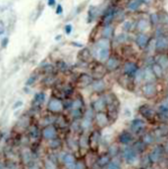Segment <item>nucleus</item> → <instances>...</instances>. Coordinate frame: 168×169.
Wrapping results in <instances>:
<instances>
[{"instance_id": "f704fd0d", "label": "nucleus", "mask_w": 168, "mask_h": 169, "mask_svg": "<svg viewBox=\"0 0 168 169\" xmlns=\"http://www.w3.org/2000/svg\"><path fill=\"white\" fill-rule=\"evenodd\" d=\"M113 18H114V11L110 9L109 11L105 14L104 18H103V25H104V26H108V25L112 22Z\"/></svg>"}, {"instance_id": "4d7b16f0", "label": "nucleus", "mask_w": 168, "mask_h": 169, "mask_svg": "<svg viewBox=\"0 0 168 169\" xmlns=\"http://www.w3.org/2000/svg\"><path fill=\"white\" fill-rule=\"evenodd\" d=\"M55 4H56V0H47L48 6L52 7V6H55Z\"/></svg>"}, {"instance_id": "603ef678", "label": "nucleus", "mask_w": 168, "mask_h": 169, "mask_svg": "<svg viewBox=\"0 0 168 169\" xmlns=\"http://www.w3.org/2000/svg\"><path fill=\"white\" fill-rule=\"evenodd\" d=\"M72 30H73V27L71 24H68L65 26V33L67 34H70L71 33H72Z\"/></svg>"}, {"instance_id": "49530a36", "label": "nucleus", "mask_w": 168, "mask_h": 169, "mask_svg": "<svg viewBox=\"0 0 168 169\" xmlns=\"http://www.w3.org/2000/svg\"><path fill=\"white\" fill-rule=\"evenodd\" d=\"M107 169H121V164L117 159L110 160V162L108 163Z\"/></svg>"}, {"instance_id": "f03ea898", "label": "nucleus", "mask_w": 168, "mask_h": 169, "mask_svg": "<svg viewBox=\"0 0 168 169\" xmlns=\"http://www.w3.org/2000/svg\"><path fill=\"white\" fill-rule=\"evenodd\" d=\"M93 82V78L91 75L88 73H81L76 79V87L79 89H85L86 87L91 86Z\"/></svg>"}, {"instance_id": "4c0bfd02", "label": "nucleus", "mask_w": 168, "mask_h": 169, "mask_svg": "<svg viewBox=\"0 0 168 169\" xmlns=\"http://www.w3.org/2000/svg\"><path fill=\"white\" fill-rule=\"evenodd\" d=\"M143 143L145 144V146L147 145H150L154 142V136L152 135V133H147L143 136Z\"/></svg>"}, {"instance_id": "1a4fd4ad", "label": "nucleus", "mask_w": 168, "mask_h": 169, "mask_svg": "<svg viewBox=\"0 0 168 169\" xmlns=\"http://www.w3.org/2000/svg\"><path fill=\"white\" fill-rule=\"evenodd\" d=\"M45 96L46 94L44 91H39V93H36L34 96V99L32 101V107L34 109H39L41 107V105L45 101Z\"/></svg>"}, {"instance_id": "e2e57ef3", "label": "nucleus", "mask_w": 168, "mask_h": 169, "mask_svg": "<svg viewBox=\"0 0 168 169\" xmlns=\"http://www.w3.org/2000/svg\"><path fill=\"white\" fill-rule=\"evenodd\" d=\"M164 150H165V151H167V153H168V143L166 144V146H165Z\"/></svg>"}, {"instance_id": "e433bc0d", "label": "nucleus", "mask_w": 168, "mask_h": 169, "mask_svg": "<svg viewBox=\"0 0 168 169\" xmlns=\"http://www.w3.org/2000/svg\"><path fill=\"white\" fill-rule=\"evenodd\" d=\"M152 73H154V75L155 77H157V78H161L162 77V68L159 64H157V63L154 64L152 67Z\"/></svg>"}, {"instance_id": "5701e85b", "label": "nucleus", "mask_w": 168, "mask_h": 169, "mask_svg": "<svg viewBox=\"0 0 168 169\" xmlns=\"http://www.w3.org/2000/svg\"><path fill=\"white\" fill-rule=\"evenodd\" d=\"M137 71H138V67H137V65H136V63H134V62L128 61V62H126L125 63V65H124L125 75L134 76Z\"/></svg>"}, {"instance_id": "680f3d73", "label": "nucleus", "mask_w": 168, "mask_h": 169, "mask_svg": "<svg viewBox=\"0 0 168 169\" xmlns=\"http://www.w3.org/2000/svg\"><path fill=\"white\" fill-rule=\"evenodd\" d=\"M0 169H5V165L2 162H0Z\"/></svg>"}, {"instance_id": "72a5a7b5", "label": "nucleus", "mask_w": 168, "mask_h": 169, "mask_svg": "<svg viewBox=\"0 0 168 169\" xmlns=\"http://www.w3.org/2000/svg\"><path fill=\"white\" fill-rule=\"evenodd\" d=\"M95 48H110V43L108 38H101L95 43Z\"/></svg>"}, {"instance_id": "3c124183", "label": "nucleus", "mask_w": 168, "mask_h": 169, "mask_svg": "<svg viewBox=\"0 0 168 169\" xmlns=\"http://www.w3.org/2000/svg\"><path fill=\"white\" fill-rule=\"evenodd\" d=\"M135 76H136V79H137V81L138 82H141V80H142V79L144 78V73H143V71L138 70L137 72H136Z\"/></svg>"}, {"instance_id": "7c9ffc66", "label": "nucleus", "mask_w": 168, "mask_h": 169, "mask_svg": "<svg viewBox=\"0 0 168 169\" xmlns=\"http://www.w3.org/2000/svg\"><path fill=\"white\" fill-rule=\"evenodd\" d=\"M83 108H84V100L79 95L76 98L72 99V105H71V108L69 110H71V109H83Z\"/></svg>"}, {"instance_id": "7ed1b4c3", "label": "nucleus", "mask_w": 168, "mask_h": 169, "mask_svg": "<svg viewBox=\"0 0 168 169\" xmlns=\"http://www.w3.org/2000/svg\"><path fill=\"white\" fill-rule=\"evenodd\" d=\"M138 155L139 153L132 148H126L123 150V158L128 164H134L138 160Z\"/></svg>"}, {"instance_id": "c03bdc74", "label": "nucleus", "mask_w": 168, "mask_h": 169, "mask_svg": "<svg viewBox=\"0 0 168 169\" xmlns=\"http://www.w3.org/2000/svg\"><path fill=\"white\" fill-rule=\"evenodd\" d=\"M133 148L137 151L138 153H143V151L145 150V145L144 143H143V141L142 142H137V143L135 144L134 146H133Z\"/></svg>"}, {"instance_id": "a19ab883", "label": "nucleus", "mask_w": 168, "mask_h": 169, "mask_svg": "<svg viewBox=\"0 0 168 169\" xmlns=\"http://www.w3.org/2000/svg\"><path fill=\"white\" fill-rule=\"evenodd\" d=\"M142 3H143L142 0H133V1H131L129 5H128V8L130 10H132V11H135V10H137L138 8H140Z\"/></svg>"}, {"instance_id": "f8f14e48", "label": "nucleus", "mask_w": 168, "mask_h": 169, "mask_svg": "<svg viewBox=\"0 0 168 169\" xmlns=\"http://www.w3.org/2000/svg\"><path fill=\"white\" fill-rule=\"evenodd\" d=\"M91 58H93V52L86 47H84L78 52V59L83 63H88L91 61Z\"/></svg>"}, {"instance_id": "c85d7f7f", "label": "nucleus", "mask_w": 168, "mask_h": 169, "mask_svg": "<svg viewBox=\"0 0 168 169\" xmlns=\"http://www.w3.org/2000/svg\"><path fill=\"white\" fill-rule=\"evenodd\" d=\"M54 66H55L56 71L60 72V73H66V72L69 70V66L67 65V63L64 60H62V59L56 61Z\"/></svg>"}, {"instance_id": "79ce46f5", "label": "nucleus", "mask_w": 168, "mask_h": 169, "mask_svg": "<svg viewBox=\"0 0 168 169\" xmlns=\"http://www.w3.org/2000/svg\"><path fill=\"white\" fill-rule=\"evenodd\" d=\"M157 64H159L162 69L168 68V57L165 55L160 56L158 58V60H157Z\"/></svg>"}, {"instance_id": "f257e3e1", "label": "nucleus", "mask_w": 168, "mask_h": 169, "mask_svg": "<svg viewBox=\"0 0 168 169\" xmlns=\"http://www.w3.org/2000/svg\"><path fill=\"white\" fill-rule=\"evenodd\" d=\"M46 109L49 113L51 114H59L64 110L63 108V101L62 99L51 96L49 98L47 104H46Z\"/></svg>"}, {"instance_id": "bf43d9fd", "label": "nucleus", "mask_w": 168, "mask_h": 169, "mask_svg": "<svg viewBox=\"0 0 168 169\" xmlns=\"http://www.w3.org/2000/svg\"><path fill=\"white\" fill-rule=\"evenodd\" d=\"M28 169H40V168H39L38 165L32 164V165H29V168H28Z\"/></svg>"}, {"instance_id": "dca6fc26", "label": "nucleus", "mask_w": 168, "mask_h": 169, "mask_svg": "<svg viewBox=\"0 0 168 169\" xmlns=\"http://www.w3.org/2000/svg\"><path fill=\"white\" fill-rule=\"evenodd\" d=\"M156 93H157L156 87L152 83H147L143 87V93L147 98H154L155 94H156Z\"/></svg>"}, {"instance_id": "6e6d98bb", "label": "nucleus", "mask_w": 168, "mask_h": 169, "mask_svg": "<svg viewBox=\"0 0 168 169\" xmlns=\"http://www.w3.org/2000/svg\"><path fill=\"white\" fill-rule=\"evenodd\" d=\"M22 105H23V101H21V100L16 101V102L14 103V105H13V109H16V108H18V107H21Z\"/></svg>"}, {"instance_id": "8fccbe9b", "label": "nucleus", "mask_w": 168, "mask_h": 169, "mask_svg": "<svg viewBox=\"0 0 168 169\" xmlns=\"http://www.w3.org/2000/svg\"><path fill=\"white\" fill-rule=\"evenodd\" d=\"M137 27H138V29H139L140 31H145V30L147 28V21H145V20H140V21L138 22Z\"/></svg>"}, {"instance_id": "aec40b11", "label": "nucleus", "mask_w": 168, "mask_h": 169, "mask_svg": "<svg viewBox=\"0 0 168 169\" xmlns=\"http://www.w3.org/2000/svg\"><path fill=\"white\" fill-rule=\"evenodd\" d=\"M105 108H106V103H105V100L103 96H100V98H98L96 100H95L93 102V110L95 111V112L104 111Z\"/></svg>"}, {"instance_id": "4468645a", "label": "nucleus", "mask_w": 168, "mask_h": 169, "mask_svg": "<svg viewBox=\"0 0 168 169\" xmlns=\"http://www.w3.org/2000/svg\"><path fill=\"white\" fill-rule=\"evenodd\" d=\"M145 122L144 120H142V119H134L131 122L130 129L133 133L140 134L145 129Z\"/></svg>"}, {"instance_id": "9b49d317", "label": "nucleus", "mask_w": 168, "mask_h": 169, "mask_svg": "<svg viewBox=\"0 0 168 169\" xmlns=\"http://www.w3.org/2000/svg\"><path fill=\"white\" fill-rule=\"evenodd\" d=\"M31 117L29 115H23L21 118L18 120L16 126H15V129L17 130H20L21 132H23L27 129H29V127L31 126Z\"/></svg>"}, {"instance_id": "473e14b6", "label": "nucleus", "mask_w": 168, "mask_h": 169, "mask_svg": "<svg viewBox=\"0 0 168 169\" xmlns=\"http://www.w3.org/2000/svg\"><path fill=\"white\" fill-rule=\"evenodd\" d=\"M44 168L45 169H58L57 162L52 160L51 158L47 157L44 160Z\"/></svg>"}, {"instance_id": "b1692460", "label": "nucleus", "mask_w": 168, "mask_h": 169, "mask_svg": "<svg viewBox=\"0 0 168 169\" xmlns=\"http://www.w3.org/2000/svg\"><path fill=\"white\" fill-rule=\"evenodd\" d=\"M95 54H96V56H97V58L99 59V61L104 62L107 60L110 56L109 48H96Z\"/></svg>"}, {"instance_id": "ea45409f", "label": "nucleus", "mask_w": 168, "mask_h": 169, "mask_svg": "<svg viewBox=\"0 0 168 169\" xmlns=\"http://www.w3.org/2000/svg\"><path fill=\"white\" fill-rule=\"evenodd\" d=\"M67 144H68L69 148H70L72 150H78L79 148H79L78 141L74 140L73 138H69L68 140H67Z\"/></svg>"}, {"instance_id": "58836bf2", "label": "nucleus", "mask_w": 168, "mask_h": 169, "mask_svg": "<svg viewBox=\"0 0 168 169\" xmlns=\"http://www.w3.org/2000/svg\"><path fill=\"white\" fill-rule=\"evenodd\" d=\"M113 34V28L108 25V26H104V28L102 30V36L103 38H109Z\"/></svg>"}, {"instance_id": "69168bd1", "label": "nucleus", "mask_w": 168, "mask_h": 169, "mask_svg": "<svg viewBox=\"0 0 168 169\" xmlns=\"http://www.w3.org/2000/svg\"><path fill=\"white\" fill-rule=\"evenodd\" d=\"M1 139H2V133H0V141H1Z\"/></svg>"}, {"instance_id": "39448f33", "label": "nucleus", "mask_w": 168, "mask_h": 169, "mask_svg": "<svg viewBox=\"0 0 168 169\" xmlns=\"http://www.w3.org/2000/svg\"><path fill=\"white\" fill-rule=\"evenodd\" d=\"M41 136L43 137V139L47 141L53 140V139L57 138V129L55 128L54 125L44 126V128L41 131Z\"/></svg>"}, {"instance_id": "de8ad7c7", "label": "nucleus", "mask_w": 168, "mask_h": 169, "mask_svg": "<svg viewBox=\"0 0 168 169\" xmlns=\"http://www.w3.org/2000/svg\"><path fill=\"white\" fill-rule=\"evenodd\" d=\"M159 114L164 118H168V105L167 104H162L159 107Z\"/></svg>"}, {"instance_id": "052dcab7", "label": "nucleus", "mask_w": 168, "mask_h": 169, "mask_svg": "<svg viewBox=\"0 0 168 169\" xmlns=\"http://www.w3.org/2000/svg\"><path fill=\"white\" fill-rule=\"evenodd\" d=\"M72 44H73L74 46H77V47H83V44L77 43V42H72Z\"/></svg>"}, {"instance_id": "6e6552de", "label": "nucleus", "mask_w": 168, "mask_h": 169, "mask_svg": "<svg viewBox=\"0 0 168 169\" xmlns=\"http://www.w3.org/2000/svg\"><path fill=\"white\" fill-rule=\"evenodd\" d=\"M91 73H93V78L102 79V77L106 73L105 65H102L101 63H95L91 68Z\"/></svg>"}, {"instance_id": "5fc2aeb1", "label": "nucleus", "mask_w": 168, "mask_h": 169, "mask_svg": "<svg viewBox=\"0 0 168 169\" xmlns=\"http://www.w3.org/2000/svg\"><path fill=\"white\" fill-rule=\"evenodd\" d=\"M8 42H9L8 38H3V39H2V41H1V47H3V48H5V47L8 45Z\"/></svg>"}, {"instance_id": "f3484780", "label": "nucleus", "mask_w": 168, "mask_h": 169, "mask_svg": "<svg viewBox=\"0 0 168 169\" xmlns=\"http://www.w3.org/2000/svg\"><path fill=\"white\" fill-rule=\"evenodd\" d=\"M118 141L122 145H130L134 141V137H133L132 133H130L129 131H123L118 136Z\"/></svg>"}, {"instance_id": "bb28decb", "label": "nucleus", "mask_w": 168, "mask_h": 169, "mask_svg": "<svg viewBox=\"0 0 168 169\" xmlns=\"http://www.w3.org/2000/svg\"><path fill=\"white\" fill-rule=\"evenodd\" d=\"M155 48L157 50H165L168 48V38L165 36H160L157 38L156 44H155Z\"/></svg>"}, {"instance_id": "9d476101", "label": "nucleus", "mask_w": 168, "mask_h": 169, "mask_svg": "<svg viewBox=\"0 0 168 169\" xmlns=\"http://www.w3.org/2000/svg\"><path fill=\"white\" fill-rule=\"evenodd\" d=\"M59 82L57 76L54 74H48V75H45V77L41 81V84H43V87L45 88H50L52 89L53 87H55V84Z\"/></svg>"}, {"instance_id": "423d86ee", "label": "nucleus", "mask_w": 168, "mask_h": 169, "mask_svg": "<svg viewBox=\"0 0 168 169\" xmlns=\"http://www.w3.org/2000/svg\"><path fill=\"white\" fill-rule=\"evenodd\" d=\"M95 123L99 128H104L109 124V117L104 111L101 112H95Z\"/></svg>"}, {"instance_id": "a878e982", "label": "nucleus", "mask_w": 168, "mask_h": 169, "mask_svg": "<svg viewBox=\"0 0 168 169\" xmlns=\"http://www.w3.org/2000/svg\"><path fill=\"white\" fill-rule=\"evenodd\" d=\"M56 71L55 66L52 65V64H43L40 67H39V74H45V75H48V74H54Z\"/></svg>"}, {"instance_id": "37998d69", "label": "nucleus", "mask_w": 168, "mask_h": 169, "mask_svg": "<svg viewBox=\"0 0 168 169\" xmlns=\"http://www.w3.org/2000/svg\"><path fill=\"white\" fill-rule=\"evenodd\" d=\"M118 153H119V148L116 145H111L109 148H108V155L112 156V157H115L118 155Z\"/></svg>"}, {"instance_id": "a211bd4d", "label": "nucleus", "mask_w": 168, "mask_h": 169, "mask_svg": "<svg viewBox=\"0 0 168 169\" xmlns=\"http://www.w3.org/2000/svg\"><path fill=\"white\" fill-rule=\"evenodd\" d=\"M162 153H163V148L160 146H156L149 155L150 161L152 162H157V161H159L160 158L162 157Z\"/></svg>"}, {"instance_id": "20e7f679", "label": "nucleus", "mask_w": 168, "mask_h": 169, "mask_svg": "<svg viewBox=\"0 0 168 169\" xmlns=\"http://www.w3.org/2000/svg\"><path fill=\"white\" fill-rule=\"evenodd\" d=\"M100 133L97 130L93 131V133L88 136V148L93 150H96L100 145Z\"/></svg>"}, {"instance_id": "412c9836", "label": "nucleus", "mask_w": 168, "mask_h": 169, "mask_svg": "<svg viewBox=\"0 0 168 169\" xmlns=\"http://www.w3.org/2000/svg\"><path fill=\"white\" fill-rule=\"evenodd\" d=\"M21 156H22V160H23L24 164L25 165H32V162H33V153L29 148H24L22 150V153H21Z\"/></svg>"}, {"instance_id": "2eb2a0df", "label": "nucleus", "mask_w": 168, "mask_h": 169, "mask_svg": "<svg viewBox=\"0 0 168 169\" xmlns=\"http://www.w3.org/2000/svg\"><path fill=\"white\" fill-rule=\"evenodd\" d=\"M105 62V68L107 71H115L120 66V61L116 56H109Z\"/></svg>"}, {"instance_id": "6ab92c4d", "label": "nucleus", "mask_w": 168, "mask_h": 169, "mask_svg": "<svg viewBox=\"0 0 168 169\" xmlns=\"http://www.w3.org/2000/svg\"><path fill=\"white\" fill-rule=\"evenodd\" d=\"M91 86L93 91H95V93H102V91H104L106 89L105 82L103 81L102 79H95Z\"/></svg>"}, {"instance_id": "a18cd8bd", "label": "nucleus", "mask_w": 168, "mask_h": 169, "mask_svg": "<svg viewBox=\"0 0 168 169\" xmlns=\"http://www.w3.org/2000/svg\"><path fill=\"white\" fill-rule=\"evenodd\" d=\"M38 77H39V73H34L33 75L28 79V81L26 82V84L27 86H32V84H34L36 81H38Z\"/></svg>"}, {"instance_id": "0e129e2a", "label": "nucleus", "mask_w": 168, "mask_h": 169, "mask_svg": "<svg viewBox=\"0 0 168 169\" xmlns=\"http://www.w3.org/2000/svg\"><path fill=\"white\" fill-rule=\"evenodd\" d=\"M4 33V30H1V31H0V34H2Z\"/></svg>"}, {"instance_id": "13d9d810", "label": "nucleus", "mask_w": 168, "mask_h": 169, "mask_svg": "<svg viewBox=\"0 0 168 169\" xmlns=\"http://www.w3.org/2000/svg\"><path fill=\"white\" fill-rule=\"evenodd\" d=\"M124 29L125 30H130L131 29V23L130 22H127V23L124 24Z\"/></svg>"}, {"instance_id": "c756f323", "label": "nucleus", "mask_w": 168, "mask_h": 169, "mask_svg": "<svg viewBox=\"0 0 168 169\" xmlns=\"http://www.w3.org/2000/svg\"><path fill=\"white\" fill-rule=\"evenodd\" d=\"M136 42H137L138 45L143 48V47L147 46V42H149V38H147V34H138L137 38H136Z\"/></svg>"}, {"instance_id": "cd10ccee", "label": "nucleus", "mask_w": 168, "mask_h": 169, "mask_svg": "<svg viewBox=\"0 0 168 169\" xmlns=\"http://www.w3.org/2000/svg\"><path fill=\"white\" fill-rule=\"evenodd\" d=\"M111 160V156L108 155H103L99 156V157L96 159V164H97V166H99V167H105V166L108 165V163L110 162Z\"/></svg>"}, {"instance_id": "ddd939ff", "label": "nucleus", "mask_w": 168, "mask_h": 169, "mask_svg": "<svg viewBox=\"0 0 168 169\" xmlns=\"http://www.w3.org/2000/svg\"><path fill=\"white\" fill-rule=\"evenodd\" d=\"M53 125L55 126L56 129H61V130H64V129L68 128L69 122H68L67 118H66L65 116L62 115L61 113H59V114H56L55 121H54Z\"/></svg>"}, {"instance_id": "4be33fe9", "label": "nucleus", "mask_w": 168, "mask_h": 169, "mask_svg": "<svg viewBox=\"0 0 168 169\" xmlns=\"http://www.w3.org/2000/svg\"><path fill=\"white\" fill-rule=\"evenodd\" d=\"M139 111H140V113L147 119H152L154 117V114H155L154 110L150 107V106L147 105V104H144V105L141 106L139 108Z\"/></svg>"}, {"instance_id": "393cba45", "label": "nucleus", "mask_w": 168, "mask_h": 169, "mask_svg": "<svg viewBox=\"0 0 168 169\" xmlns=\"http://www.w3.org/2000/svg\"><path fill=\"white\" fill-rule=\"evenodd\" d=\"M40 135H41V132L39 131L38 127L36 125L31 124V126L29 127V138L31 140H38Z\"/></svg>"}, {"instance_id": "09e8293b", "label": "nucleus", "mask_w": 168, "mask_h": 169, "mask_svg": "<svg viewBox=\"0 0 168 169\" xmlns=\"http://www.w3.org/2000/svg\"><path fill=\"white\" fill-rule=\"evenodd\" d=\"M74 169H86V163L85 160L80 159L78 161H76V165Z\"/></svg>"}, {"instance_id": "c9c22d12", "label": "nucleus", "mask_w": 168, "mask_h": 169, "mask_svg": "<svg viewBox=\"0 0 168 169\" xmlns=\"http://www.w3.org/2000/svg\"><path fill=\"white\" fill-rule=\"evenodd\" d=\"M61 146H62V142H61L60 139H58V138L53 139V140H51L50 143H49V148H50L51 150H54L60 148Z\"/></svg>"}, {"instance_id": "0eeeda50", "label": "nucleus", "mask_w": 168, "mask_h": 169, "mask_svg": "<svg viewBox=\"0 0 168 169\" xmlns=\"http://www.w3.org/2000/svg\"><path fill=\"white\" fill-rule=\"evenodd\" d=\"M62 163L66 169H74L76 165V158L72 153H66L62 156Z\"/></svg>"}, {"instance_id": "864d4df0", "label": "nucleus", "mask_w": 168, "mask_h": 169, "mask_svg": "<svg viewBox=\"0 0 168 169\" xmlns=\"http://www.w3.org/2000/svg\"><path fill=\"white\" fill-rule=\"evenodd\" d=\"M55 13L57 14V15H60V14H62V13H63V8H62V6H61L60 4L57 5V7H56Z\"/></svg>"}, {"instance_id": "2f4dec72", "label": "nucleus", "mask_w": 168, "mask_h": 169, "mask_svg": "<svg viewBox=\"0 0 168 169\" xmlns=\"http://www.w3.org/2000/svg\"><path fill=\"white\" fill-rule=\"evenodd\" d=\"M78 143L79 148H82V150H86V148H88V137L86 136L85 134H82L79 138Z\"/></svg>"}]
</instances>
